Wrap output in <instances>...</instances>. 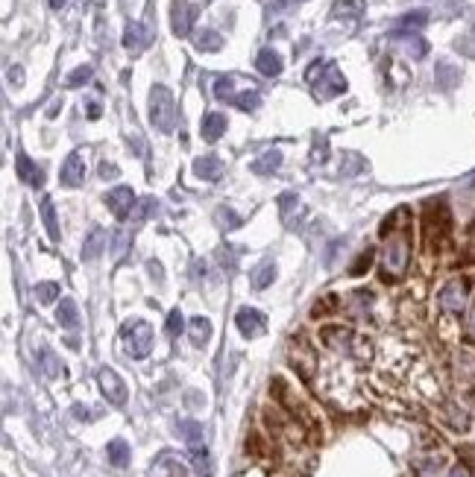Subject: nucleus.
Listing matches in <instances>:
<instances>
[{
    "label": "nucleus",
    "mask_w": 475,
    "mask_h": 477,
    "mask_svg": "<svg viewBox=\"0 0 475 477\" xmlns=\"http://www.w3.org/2000/svg\"><path fill=\"white\" fill-rule=\"evenodd\" d=\"M106 241H109V237H106V231L97 226V229H91V234L85 237V246H82V258L85 261H94V258H97L103 249H106Z\"/></svg>",
    "instance_id": "nucleus-23"
},
{
    "label": "nucleus",
    "mask_w": 475,
    "mask_h": 477,
    "mask_svg": "<svg viewBox=\"0 0 475 477\" xmlns=\"http://www.w3.org/2000/svg\"><path fill=\"white\" fill-rule=\"evenodd\" d=\"M425 23H429V12L425 9H417V12H408V15H402L396 21V27H393V35L396 38H405V35H417Z\"/></svg>",
    "instance_id": "nucleus-15"
},
{
    "label": "nucleus",
    "mask_w": 475,
    "mask_h": 477,
    "mask_svg": "<svg viewBox=\"0 0 475 477\" xmlns=\"http://www.w3.org/2000/svg\"><path fill=\"white\" fill-rule=\"evenodd\" d=\"M279 214H282V223L288 229H297L299 220L305 217V205L297 194H282L279 197Z\"/></svg>",
    "instance_id": "nucleus-13"
},
{
    "label": "nucleus",
    "mask_w": 475,
    "mask_h": 477,
    "mask_svg": "<svg viewBox=\"0 0 475 477\" xmlns=\"http://www.w3.org/2000/svg\"><path fill=\"white\" fill-rule=\"evenodd\" d=\"M56 319L62 328H70L74 331L80 325V311H77V302L74 299H62V305L56 307Z\"/></svg>",
    "instance_id": "nucleus-24"
},
{
    "label": "nucleus",
    "mask_w": 475,
    "mask_h": 477,
    "mask_svg": "<svg viewBox=\"0 0 475 477\" xmlns=\"http://www.w3.org/2000/svg\"><path fill=\"white\" fill-rule=\"evenodd\" d=\"M235 325H238V331H241L247 340H255V337L265 334L267 319H265V314H261V311H255V307H241V311L235 314Z\"/></svg>",
    "instance_id": "nucleus-11"
},
{
    "label": "nucleus",
    "mask_w": 475,
    "mask_h": 477,
    "mask_svg": "<svg viewBox=\"0 0 475 477\" xmlns=\"http://www.w3.org/2000/svg\"><path fill=\"white\" fill-rule=\"evenodd\" d=\"M74 413H77V416H80V419H91V413H88V410H85V407H80V404H77V407H74Z\"/></svg>",
    "instance_id": "nucleus-49"
},
{
    "label": "nucleus",
    "mask_w": 475,
    "mask_h": 477,
    "mask_svg": "<svg viewBox=\"0 0 475 477\" xmlns=\"http://www.w3.org/2000/svg\"><path fill=\"white\" fill-rule=\"evenodd\" d=\"M150 477H188V466L174 451H161L150 466Z\"/></svg>",
    "instance_id": "nucleus-10"
},
{
    "label": "nucleus",
    "mask_w": 475,
    "mask_h": 477,
    "mask_svg": "<svg viewBox=\"0 0 475 477\" xmlns=\"http://www.w3.org/2000/svg\"><path fill=\"white\" fill-rule=\"evenodd\" d=\"M188 337H191L194 346H206L211 340V322L206 317H194L188 322Z\"/></svg>",
    "instance_id": "nucleus-25"
},
{
    "label": "nucleus",
    "mask_w": 475,
    "mask_h": 477,
    "mask_svg": "<svg viewBox=\"0 0 475 477\" xmlns=\"http://www.w3.org/2000/svg\"><path fill=\"white\" fill-rule=\"evenodd\" d=\"M466 337L475 343V299H472V305L466 307Z\"/></svg>",
    "instance_id": "nucleus-42"
},
{
    "label": "nucleus",
    "mask_w": 475,
    "mask_h": 477,
    "mask_svg": "<svg viewBox=\"0 0 475 477\" xmlns=\"http://www.w3.org/2000/svg\"><path fill=\"white\" fill-rule=\"evenodd\" d=\"M38 366H41V372H44V378H59L65 369H62V363H59V357L50 351V349H41L38 351Z\"/></svg>",
    "instance_id": "nucleus-28"
},
{
    "label": "nucleus",
    "mask_w": 475,
    "mask_h": 477,
    "mask_svg": "<svg viewBox=\"0 0 475 477\" xmlns=\"http://www.w3.org/2000/svg\"><path fill=\"white\" fill-rule=\"evenodd\" d=\"M297 4H302V0H297Z\"/></svg>",
    "instance_id": "nucleus-53"
},
{
    "label": "nucleus",
    "mask_w": 475,
    "mask_h": 477,
    "mask_svg": "<svg viewBox=\"0 0 475 477\" xmlns=\"http://www.w3.org/2000/svg\"><path fill=\"white\" fill-rule=\"evenodd\" d=\"M106 454H109V463H112V466L124 468V466L129 463V445H127L124 439H112V442L106 445Z\"/></svg>",
    "instance_id": "nucleus-29"
},
{
    "label": "nucleus",
    "mask_w": 475,
    "mask_h": 477,
    "mask_svg": "<svg viewBox=\"0 0 475 477\" xmlns=\"http://www.w3.org/2000/svg\"><path fill=\"white\" fill-rule=\"evenodd\" d=\"M147 270L153 273V278H156V281H164V275H161V264H156V261H150V264H147Z\"/></svg>",
    "instance_id": "nucleus-47"
},
{
    "label": "nucleus",
    "mask_w": 475,
    "mask_h": 477,
    "mask_svg": "<svg viewBox=\"0 0 475 477\" xmlns=\"http://www.w3.org/2000/svg\"><path fill=\"white\" fill-rule=\"evenodd\" d=\"M38 211H41V223H44L47 234H50V241H59L62 231H59V220H56V205H53V199H50V197H41Z\"/></svg>",
    "instance_id": "nucleus-21"
},
{
    "label": "nucleus",
    "mask_w": 475,
    "mask_h": 477,
    "mask_svg": "<svg viewBox=\"0 0 475 477\" xmlns=\"http://www.w3.org/2000/svg\"><path fill=\"white\" fill-rule=\"evenodd\" d=\"M194 176L203 182H220L223 179V161L218 155H203L194 161Z\"/></svg>",
    "instance_id": "nucleus-18"
},
{
    "label": "nucleus",
    "mask_w": 475,
    "mask_h": 477,
    "mask_svg": "<svg viewBox=\"0 0 475 477\" xmlns=\"http://www.w3.org/2000/svg\"><path fill=\"white\" fill-rule=\"evenodd\" d=\"M194 21H197V6L191 0H174L171 4V30L179 38H188L194 30Z\"/></svg>",
    "instance_id": "nucleus-6"
},
{
    "label": "nucleus",
    "mask_w": 475,
    "mask_h": 477,
    "mask_svg": "<svg viewBox=\"0 0 475 477\" xmlns=\"http://www.w3.org/2000/svg\"><path fill=\"white\" fill-rule=\"evenodd\" d=\"M121 340H124V349L132 361H144L153 351V325L144 319H129L121 328Z\"/></svg>",
    "instance_id": "nucleus-3"
},
{
    "label": "nucleus",
    "mask_w": 475,
    "mask_h": 477,
    "mask_svg": "<svg viewBox=\"0 0 475 477\" xmlns=\"http://www.w3.org/2000/svg\"><path fill=\"white\" fill-rule=\"evenodd\" d=\"M282 67H284V62H282V56L273 50V47H265L258 56H255V70L258 74H265V77H279L282 74Z\"/></svg>",
    "instance_id": "nucleus-19"
},
{
    "label": "nucleus",
    "mask_w": 475,
    "mask_h": 477,
    "mask_svg": "<svg viewBox=\"0 0 475 477\" xmlns=\"http://www.w3.org/2000/svg\"><path fill=\"white\" fill-rule=\"evenodd\" d=\"M106 208L114 214L117 220L132 217V208H135V194H132V187H127V185L112 187L109 194H106Z\"/></svg>",
    "instance_id": "nucleus-9"
},
{
    "label": "nucleus",
    "mask_w": 475,
    "mask_h": 477,
    "mask_svg": "<svg viewBox=\"0 0 475 477\" xmlns=\"http://www.w3.org/2000/svg\"><path fill=\"white\" fill-rule=\"evenodd\" d=\"M226 126H229L226 114H220V111H208V114H203V121H200V135H203V141H208V144H215V141L223 138Z\"/></svg>",
    "instance_id": "nucleus-14"
},
{
    "label": "nucleus",
    "mask_w": 475,
    "mask_h": 477,
    "mask_svg": "<svg viewBox=\"0 0 475 477\" xmlns=\"http://www.w3.org/2000/svg\"><path fill=\"white\" fill-rule=\"evenodd\" d=\"M50 6H53V9H62V6H65V0H50Z\"/></svg>",
    "instance_id": "nucleus-50"
},
{
    "label": "nucleus",
    "mask_w": 475,
    "mask_h": 477,
    "mask_svg": "<svg viewBox=\"0 0 475 477\" xmlns=\"http://www.w3.org/2000/svg\"><path fill=\"white\" fill-rule=\"evenodd\" d=\"M36 296H38L41 305H53L56 296H59V284L56 281H41L38 287H36Z\"/></svg>",
    "instance_id": "nucleus-37"
},
{
    "label": "nucleus",
    "mask_w": 475,
    "mask_h": 477,
    "mask_svg": "<svg viewBox=\"0 0 475 477\" xmlns=\"http://www.w3.org/2000/svg\"><path fill=\"white\" fill-rule=\"evenodd\" d=\"M150 124L159 132H174L176 126V103H174V94L164 85H153L150 91Z\"/></svg>",
    "instance_id": "nucleus-4"
},
{
    "label": "nucleus",
    "mask_w": 475,
    "mask_h": 477,
    "mask_svg": "<svg viewBox=\"0 0 475 477\" xmlns=\"http://www.w3.org/2000/svg\"><path fill=\"white\" fill-rule=\"evenodd\" d=\"M100 176H103V179H117V167L109 164V161H103V164H100Z\"/></svg>",
    "instance_id": "nucleus-44"
},
{
    "label": "nucleus",
    "mask_w": 475,
    "mask_h": 477,
    "mask_svg": "<svg viewBox=\"0 0 475 477\" xmlns=\"http://www.w3.org/2000/svg\"><path fill=\"white\" fill-rule=\"evenodd\" d=\"M191 460H194V468L200 471V477H211V457H208V451L206 445H191Z\"/></svg>",
    "instance_id": "nucleus-32"
},
{
    "label": "nucleus",
    "mask_w": 475,
    "mask_h": 477,
    "mask_svg": "<svg viewBox=\"0 0 475 477\" xmlns=\"http://www.w3.org/2000/svg\"><path fill=\"white\" fill-rule=\"evenodd\" d=\"M215 220H218L223 229H238V226H241V217H238V214H235L232 208H218Z\"/></svg>",
    "instance_id": "nucleus-39"
},
{
    "label": "nucleus",
    "mask_w": 475,
    "mask_h": 477,
    "mask_svg": "<svg viewBox=\"0 0 475 477\" xmlns=\"http://www.w3.org/2000/svg\"><path fill=\"white\" fill-rule=\"evenodd\" d=\"M15 173H18L21 182H27V185H33V187H41V185H44V170H41L38 164H33L30 155H23V153L15 155Z\"/></svg>",
    "instance_id": "nucleus-16"
},
{
    "label": "nucleus",
    "mask_w": 475,
    "mask_h": 477,
    "mask_svg": "<svg viewBox=\"0 0 475 477\" xmlns=\"http://www.w3.org/2000/svg\"><path fill=\"white\" fill-rule=\"evenodd\" d=\"M194 47L200 53H218L220 47H223V35L218 33V30H200L197 35H194Z\"/></svg>",
    "instance_id": "nucleus-22"
},
{
    "label": "nucleus",
    "mask_w": 475,
    "mask_h": 477,
    "mask_svg": "<svg viewBox=\"0 0 475 477\" xmlns=\"http://www.w3.org/2000/svg\"><path fill=\"white\" fill-rule=\"evenodd\" d=\"M305 80H308V85H311L317 100H331V97H338V94L346 91V77L341 74V67L335 62H320L317 59L305 70Z\"/></svg>",
    "instance_id": "nucleus-2"
},
{
    "label": "nucleus",
    "mask_w": 475,
    "mask_h": 477,
    "mask_svg": "<svg viewBox=\"0 0 475 477\" xmlns=\"http://www.w3.org/2000/svg\"><path fill=\"white\" fill-rule=\"evenodd\" d=\"M91 74H94L91 65H80V67H74V70L68 74L65 85H68V88H80V85H85V82L91 80Z\"/></svg>",
    "instance_id": "nucleus-36"
},
{
    "label": "nucleus",
    "mask_w": 475,
    "mask_h": 477,
    "mask_svg": "<svg viewBox=\"0 0 475 477\" xmlns=\"http://www.w3.org/2000/svg\"><path fill=\"white\" fill-rule=\"evenodd\" d=\"M164 331H168V337H179V334L185 331V317L179 314V307H174V311L168 314V322H164Z\"/></svg>",
    "instance_id": "nucleus-38"
},
{
    "label": "nucleus",
    "mask_w": 475,
    "mask_h": 477,
    "mask_svg": "<svg viewBox=\"0 0 475 477\" xmlns=\"http://www.w3.org/2000/svg\"><path fill=\"white\" fill-rule=\"evenodd\" d=\"M147 44H150V30L144 27V23L129 21L127 30H124V47H127L129 53H141Z\"/></svg>",
    "instance_id": "nucleus-17"
},
{
    "label": "nucleus",
    "mask_w": 475,
    "mask_h": 477,
    "mask_svg": "<svg viewBox=\"0 0 475 477\" xmlns=\"http://www.w3.org/2000/svg\"><path fill=\"white\" fill-rule=\"evenodd\" d=\"M176 434H179L188 445H200V442H203V424L194 422V419H182V422L176 424Z\"/></svg>",
    "instance_id": "nucleus-27"
},
{
    "label": "nucleus",
    "mask_w": 475,
    "mask_h": 477,
    "mask_svg": "<svg viewBox=\"0 0 475 477\" xmlns=\"http://www.w3.org/2000/svg\"><path fill=\"white\" fill-rule=\"evenodd\" d=\"M335 18H358L364 12V4L361 0H341V4H335Z\"/></svg>",
    "instance_id": "nucleus-33"
},
{
    "label": "nucleus",
    "mask_w": 475,
    "mask_h": 477,
    "mask_svg": "<svg viewBox=\"0 0 475 477\" xmlns=\"http://www.w3.org/2000/svg\"><path fill=\"white\" fill-rule=\"evenodd\" d=\"M85 109H88V117H91V121H97V117H100V103H97V100H91Z\"/></svg>",
    "instance_id": "nucleus-46"
},
{
    "label": "nucleus",
    "mask_w": 475,
    "mask_h": 477,
    "mask_svg": "<svg viewBox=\"0 0 475 477\" xmlns=\"http://www.w3.org/2000/svg\"><path fill=\"white\" fill-rule=\"evenodd\" d=\"M472 185H475V173H472Z\"/></svg>",
    "instance_id": "nucleus-51"
},
{
    "label": "nucleus",
    "mask_w": 475,
    "mask_h": 477,
    "mask_svg": "<svg viewBox=\"0 0 475 477\" xmlns=\"http://www.w3.org/2000/svg\"><path fill=\"white\" fill-rule=\"evenodd\" d=\"M97 384H100V390H103V395L109 398V404H114V407H124L127 404V384H124V378L117 375L114 369H109V366H103L100 372H97Z\"/></svg>",
    "instance_id": "nucleus-7"
},
{
    "label": "nucleus",
    "mask_w": 475,
    "mask_h": 477,
    "mask_svg": "<svg viewBox=\"0 0 475 477\" xmlns=\"http://www.w3.org/2000/svg\"><path fill=\"white\" fill-rule=\"evenodd\" d=\"M9 82L12 85H23V67H9Z\"/></svg>",
    "instance_id": "nucleus-45"
},
{
    "label": "nucleus",
    "mask_w": 475,
    "mask_h": 477,
    "mask_svg": "<svg viewBox=\"0 0 475 477\" xmlns=\"http://www.w3.org/2000/svg\"><path fill=\"white\" fill-rule=\"evenodd\" d=\"M323 340L329 349H335L341 354H355V334L349 328H341V325H331V328H323Z\"/></svg>",
    "instance_id": "nucleus-12"
},
{
    "label": "nucleus",
    "mask_w": 475,
    "mask_h": 477,
    "mask_svg": "<svg viewBox=\"0 0 475 477\" xmlns=\"http://www.w3.org/2000/svg\"><path fill=\"white\" fill-rule=\"evenodd\" d=\"M385 249H382V278L399 281L411 267V211L396 208L382 226Z\"/></svg>",
    "instance_id": "nucleus-1"
},
{
    "label": "nucleus",
    "mask_w": 475,
    "mask_h": 477,
    "mask_svg": "<svg viewBox=\"0 0 475 477\" xmlns=\"http://www.w3.org/2000/svg\"><path fill=\"white\" fill-rule=\"evenodd\" d=\"M156 214V199L147 197V199H138L135 208H132V223H144L147 217H153Z\"/></svg>",
    "instance_id": "nucleus-34"
},
{
    "label": "nucleus",
    "mask_w": 475,
    "mask_h": 477,
    "mask_svg": "<svg viewBox=\"0 0 475 477\" xmlns=\"http://www.w3.org/2000/svg\"><path fill=\"white\" fill-rule=\"evenodd\" d=\"M370 264H373V249H367L355 258V264L349 267V275H364V270H370Z\"/></svg>",
    "instance_id": "nucleus-40"
},
{
    "label": "nucleus",
    "mask_w": 475,
    "mask_h": 477,
    "mask_svg": "<svg viewBox=\"0 0 475 477\" xmlns=\"http://www.w3.org/2000/svg\"><path fill=\"white\" fill-rule=\"evenodd\" d=\"M279 167H282V150H267L250 164V170L255 176H270V173L279 170Z\"/></svg>",
    "instance_id": "nucleus-20"
},
{
    "label": "nucleus",
    "mask_w": 475,
    "mask_h": 477,
    "mask_svg": "<svg viewBox=\"0 0 475 477\" xmlns=\"http://www.w3.org/2000/svg\"><path fill=\"white\" fill-rule=\"evenodd\" d=\"M273 278H276V264L273 261H265V264H258L255 267V273H252V287L255 290H267L270 284H273Z\"/></svg>",
    "instance_id": "nucleus-26"
},
{
    "label": "nucleus",
    "mask_w": 475,
    "mask_h": 477,
    "mask_svg": "<svg viewBox=\"0 0 475 477\" xmlns=\"http://www.w3.org/2000/svg\"><path fill=\"white\" fill-rule=\"evenodd\" d=\"M469 299V281L466 278H449L443 284V290L437 293V302L446 314H464Z\"/></svg>",
    "instance_id": "nucleus-5"
},
{
    "label": "nucleus",
    "mask_w": 475,
    "mask_h": 477,
    "mask_svg": "<svg viewBox=\"0 0 475 477\" xmlns=\"http://www.w3.org/2000/svg\"><path fill=\"white\" fill-rule=\"evenodd\" d=\"M449 477H469V471H466L464 466H455L452 471H449Z\"/></svg>",
    "instance_id": "nucleus-48"
},
{
    "label": "nucleus",
    "mask_w": 475,
    "mask_h": 477,
    "mask_svg": "<svg viewBox=\"0 0 475 477\" xmlns=\"http://www.w3.org/2000/svg\"><path fill=\"white\" fill-rule=\"evenodd\" d=\"M235 109H241V111H255L261 106V94L255 88H247L241 94H235V100H232Z\"/></svg>",
    "instance_id": "nucleus-31"
},
{
    "label": "nucleus",
    "mask_w": 475,
    "mask_h": 477,
    "mask_svg": "<svg viewBox=\"0 0 475 477\" xmlns=\"http://www.w3.org/2000/svg\"><path fill=\"white\" fill-rule=\"evenodd\" d=\"M85 173H88V164H85V153L82 150H74L68 158H65V164H62V185L65 187H80L82 182H85Z\"/></svg>",
    "instance_id": "nucleus-8"
},
{
    "label": "nucleus",
    "mask_w": 475,
    "mask_h": 477,
    "mask_svg": "<svg viewBox=\"0 0 475 477\" xmlns=\"http://www.w3.org/2000/svg\"><path fill=\"white\" fill-rule=\"evenodd\" d=\"M408 38V53L414 56V59H422L425 53H429V44H425L420 35H405Z\"/></svg>",
    "instance_id": "nucleus-41"
},
{
    "label": "nucleus",
    "mask_w": 475,
    "mask_h": 477,
    "mask_svg": "<svg viewBox=\"0 0 475 477\" xmlns=\"http://www.w3.org/2000/svg\"><path fill=\"white\" fill-rule=\"evenodd\" d=\"M434 74H437V85L440 88H455L461 82V70L455 65H449V62H440Z\"/></svg>",
    "instance_id": "nucleus-30"
},
{
    "label": "nucleus",
    "mask_w": 475,
    "mask_h": 477,
    "mask_svg": "<svg viewBox=\"0 0 475 477\" xmlns=\"http://www.w3.org/2000/svg\"><path fill=\"white\" fill-rule=\"evenodd\" d=\"M455 47H458V50H464L466 56H472V59H475V38H461Z\"/></svg>",
    "instance_id": "nucleus-43"
},
{
    "label": "nucleus",
    "mask_w": 475,
    "mask_h": 477,
    "mask_svg": "<svg viewBox=\"0 0 475 477\" xmlns=\"http://www.w3.org/2000/svg\"><path fill=\"white\" fill-rule=\"evenodd\" d=\"M206 4H211V0H206Z\"/></svg>",
    "instance_id": "nucleus-52"
},
{
    "label": "nucleus",
    "mask_w": 475,
    "mask_h": 477,
    "mask_svg": "<svg viewBox=\"0 0 475 477\" xmlns=\"http://www.w3.org/2000/svg\"><path fill=\"white\" fill-rule=\"evenodd\" d=\"M215 97L223 100V103H232V100H235V77H218V82H215Z\"/></svg>",
    "instance_id": "nucleus-35"
}]
</instances>
